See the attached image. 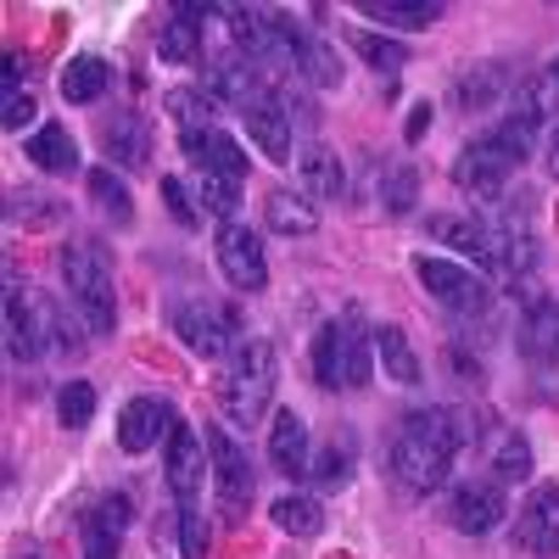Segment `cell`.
Wrapping results in <instances>:
<instances>
[{
	"label": "cell",
	"instance_id": "13",
	"mask_svg": "<svg viewBox=\"0 0 559 559\" xmlns=\"http://www.w3.org/2000/svg\"><path fill=\"white\" fill-rule=\"evenodd\" d=\"M515 543L526 554H537V559L559 554V481L532 487V498L521 503V515H515Z\"/></svg>",
	"mask_w": 559,
	"mask_h": 559
},
{
	"label": "cell",
	"instance_id": "17",
	"mask_svg": "<svg viewBox=\"0 0 559 559\" xmlns=\"http://www.w3.org/2000/svg\"><path fill=\"white\" fill-rule=\"evenodd\" d=\"M241 123H247V134H252V146L269 157V163H297V146H292V118H286V107H280L274 96H258L247 112H241Z\"/></svg>",
	"mask_w": 559,
	"mask_h": 559
},
{
	"label": "cell",
	"instance_id": "29",
	"mask_svg": "<svg viewBox=\"0 0 559 559\" xmlns=\"http://www.w3.org/2000/svg\"><path fill=\"white\" fill-rule=\"evenodd\" d=\"M376 353H381V369H386V381H397V386H419V353H414V342L403 336V324H376Z\"/></svg>",
	"mask_w": 559,
	"mask_h": 559
},
{
	"label": "cell",
	"instance_id": "22",
	"mask_svg": "<svg viewBox=\"0 0 559 559\" xmlns=\"http://www.w3.org/2000/svg\"><path fill=\"white\" fill-rule=\"evenodd\" d=\"M129 515H134L129 492H112V498H102L96 509H90L84 515V559H118V537H123Z\"/></svg>",
	"mask_w": 559,
	"mask_h": 559
},
{
	"label": "cell",
	"instance_id": "40",
	"mask_svg": "<svg viewBox=\"0 0 559 559\" xmlns=\"http://www.w3.org/2000/svg\"><path fill=\"white\" fill-rule=\"evenodd\" d=\"M57 419L68 431H84L90 419H96V386H90V381H68L57 392Z\"/></svg>",
	"mask_w": 559,
	"mask_h": 559
},
{
	"label": "cell",
	"instance_id": "30",
	"mask_svg": "<svg viewBox=\"0 0 559 559\" xmlns=\"http://www.w3.org/2000/svg\"><path fill=\"white\" fill-rule=\"evenodd\" d=\"M28 157H34L39 174H73L79 168V146H73L68 123H39L28 134Z\"/></svg>",
	"mask_w": 559,
	"mask_h": 559
},
{
	"label": "cell",
	"instance_id": "2",
	"mask_svg": "<svg viewBox=\"0 0 559 559\" xmlns=\"http://www.w3.org/2000/svg\"><path fill=\"white\" fill-rule=\"evenodd\" d=\"M376 376V331L364 324L358 308H347L342 319H324L313 336V381L331 392H358Z\"/></svg>",
	"mask_w": 559,
	"mask_h": 559
},
{
	"label": "cell",
	"instance_id": "26",
	"mask_svg": "<svg viewBox=\"0 0 559 559\" xmlns=\"http://www.w3.org/2000/svg\"><path fill=\"white\" fill-rule=\"evenodd\" d=\"M202 17H213V7H179L168 23H163V34H157V57L163 62H197L202 57Z\"/></svg>",
	"mask_w": 559,
	"mask_h": 559
},
{
	"label": "cell",
	"instance_id": "43",
	"mask_svg": "<svg viewBox=\"0 0 559 559\" xmlns=\"http://www.w3.org/2000/svg\"><path fill=\"white\" fill-rule=\"evenodd\" d=\"M0 107H7V112H0V123H7L12 134H17V129H28V123H34V112H39L28 90H17V79H7V102H0Z\"/></svg>",
	"mask_w": 559,
	"mask_h": 559
},
{
	"label": "cell",
	"instance_id": "20",
	"mask_svg": "<svg viewBox=\"0 0 559 559\" xmlns=\"http://www.w3.org/2000/svg\"><path fill=\"white\" fill-rule=\"evenodd\" d=\"M179 146H185V157H191V168H218V174H229V179H247V152L229 140L218 123H207V129H185L179 134Z\"/></svg>",
	"mask_w": 559,
	"mask_h": 559
},
{
	"label": "cell",
	"instance_id": "1",
	"mask_svg": "<svg viewBox=\"0 0 559 559\" xmlns=\"http://www.w3.org/2000/svg\"><path fill=\"white\" fill-rule=\"evenodd\" d=\"M476 437H481V426H476L471 408H419V414H408L397 426V437H392V459H386L397 492L431 498L448 481L453 453L471 448Z\"/></svg>",
	"mask_w": 559,
	"mask_h": 559
},
{
	"label": "cell",
	"instance_id": "32",
	"mask_svg": "<svg viewBox=\"0 0 559 559\" xmlns=\"http://www.w3.org/2000/svg\"><path fill=\"white\" fill-rule=\"evenodd\" d=\"M358 12L376 17V23H392V28H408V34L442 23V7H437V0H364Z\"/></svg>",
	"mask_w": 559,
	"mask_h": 559
},
{
	"label": "cell",
	"instance_id": "10",
	"mask_svg": "<svg viewBox=\"0 0 559 559\" xmlns=\"http://www.w3.org/2000/svg\"><path fill=\"white\" fill-rule=\"evenodd\" d=\"M163 476L179 509H202V481L213 476V459H207V437L185 426V419H174V431L163 437Z\"/></svg>",
	"mask_w": 559,
	"mask_h": 559
},
{
	"label": "cell",
	"instance_id": "24",
	"mask_svg": "<svg viewBox=\"0 0 559 559\" xmlns=\"http://www.w3.org/2000/svg\"><path fill=\"white\" fill-rule=\"evenodd\" d=\"M509 90H515L509 68H503V62H481V68H464V73L453 79V102H459L464 112H492Z\"/></svg>",
	"mask_w": 559,
	"mask_h": 559
},
{
	"label": "cell",
	"instance_id": "9",
	"mask_svg": "<svg viewBox=\"0 0 559 559\" xmlns=\"http://www.w3.org/2000/svg\"><path fill=\"white\" fill-rule=\"evenodd\" d=\"M57 336V302L51 297H28L17 286V269H7V353L17 364H34Z\"/></svg>",
	"mask_w": 559,
	"mask_h": 559
},
{
	"label": "cell",
	"instance_id": "42",
	"mask_svg": "<svg viewBox=\"0 0 559 559\" xmlns=\"http://www.w3.org/2000/svg\"><path fill=\"white\" fill-rule=\"evenodd\" d=\"M179 559H207V521H202V509H179Z\"/></svg>",
	"mask_w": 559,
	"mask_h": 559
},
{
	"label": "cell",
	"instance_id": "47",
	"mask_svg": "<svg viewBox=\"0 0 559 559\" xmlns=\"http://www.w3.org/2000/svg\"><path fill=\"white\" fill-rule=\"evenodd\" d=\"M543 73H548V79H554V90H559V57H554V62H548Z\"/></svg>",
	"mask_w": 559,
	"mask_h": 559
},
{
	"label": "cell",
	"instance_id": "34",
	"mask_svg": "<svg viewBox=\"0 0 559 559\" xmlns=\"http://www.w3.org/2000/svg\"><path fill=\"white\" fill-rule=\"evenodd\" d=\"M274 526L286 532V537H319L324 532V509H319V498H308V492H286V498H274Z\"/></svg>",
	"mask_w": 559,
	"mask_h": 559
},
{
	"label": "cell",
	"instance_id": "12",
	"mask_svg": "<svg viewBox=\"0 0 559 559\" xmlns=\"http://www.w3.org/2000/svg\"><path fill=\"white\" fill-rule=\"evenodd\" d=\"M503 515H509V498H503L498 481H459V487L448 492V526L464 532V537L498 532Z\"/></svg>",
	"mask_w": 559,
	"mask_h": 559
},
{
	"label": "cell",
	"instance_id": "3",
	"mask_svg": "<svg viewBox=\"0 0 559 559\" xmlns=\"http://www.w3.org/2000/svg\"><path fill=\"white\" fill-rule=\"evenodd\" d=\"M280 386V358L269 336H241L236 353L224 358V381H218V403L229 414V426H258L274 403Z\"/></svg>",
	"mask_w": 559,
	"mask_h": 559
},
{
	"label": "cell",
	"instance_id": "36",
	"mask_svg": "<svg viewBox=\"0 0 559 559\" xmlns=\"http://www.w3.org/2000/svg\"><path fill=\"white\" fill-rule=\"evenodd\" d=\"M191 197L207 207V213H218L224 224L236 218V197H241V185L229 179V174H218V168H191Z\"/></svg>",
	"mask_w": 559,
	"mask_h": 559
},
{
	"label": "cell",
	"instance_id": "4",
	"mask_svg": "<svg viewBox=\"0 0 559 559\" xmlns=\"http://www.w3.org/2000/svg\"><path fill=\"white\" fill-rule=\"evenodd\" d=\"M526 157H532V134H521L515 123H498V129L476 134L471 146L453 157V185H459V191H471L481 207L503 202V185L521 174Z\"/></svg>",
	"mask_w": 559,
	"mask_h": 559
},
{
	"label": "cell",
	"instance_id": "35",
	"mask_svg": "<svg viewBox=\"0 0 559 559\" xmlns=\"http://www.w3.org/2000/svg\"><path fill=\"white\" fill-rule=\"evenodd\" d=\"M297 73H302V84H313V90H336L347 68H342V57H336L331 39L308 34V39H302V57H297Z\"/></svg>",
	"mask_w": 559,
	"mask_h": 559
},
{
	"label": "cell",
	"instance_id": "25",
	"mask_svg": "<svg viewBox=\"0 0 559 559\" xmlns=\"http://www.w3.org/2000/svg\"><path fill=\"white\" fill-rule=\"evenodd\" d=\"M297 179H302V197H319V202H336V197L347 191L342 157H336L331 146H319V140L297 152Z\"/></svg>",
	"mask_w": 559,
	"mask_h": 559
},
{
	"label": "cell",
	"instance_id": "21",
	"mask_svg": "<svg viewBox=\"0 0 559 559\" xmlns=\"http://www.w3.org/2000/svg\"><path fill=\"white\" fill-rule=\"evenodd\" d=\"M202 90H207L213 107H236V112H247L258 96H269L263 73H258L252 62H213L207 79H202Z\"/></svg>",
	"mask_w": 559,
	"mask_h": 559
},
{
	"label": "cell",
	"instance_id": "37",
	"mask_svg": "<svg viewBox=\"0 0 559 559\" xmlns=\"http://www.w3.org/2000/svg\"><path fill=\"white\" fill-rule=\"evenodd\" d=\"M90 197L102 202V213H107L112 224H129V218H134V197H129L123 174H112V168H90Z\"/></svg>",
	"mask_w": 559,
	"mask_h": 559
},
{
	"label": "cell",
	"instance_id": "28",
	"mask_svg": "<svg viewBox=\"0 0 559 559\" xmlns=\"http://www.w3.org/2000/svg\"><path fill=\"white\" fill-rule=\"evenodd\" d=\"M353 471H358V442H353V431H336L331 442L313 453V464H308V476H313L324 492H342V487L353 481Z\"/></svg>",
	"mask_w": 559,
	"mask_h": 559
},
{
	"label": "cell",
	"instance_id": "27",
	"mask_svg": "<svg viewBox=\"0 0 559 559\" xmlns=\"http://www.w3.org/2000/svg\"><path fill=\"white\" fill-rule=\"evenodd\" d=\"M263 224L274 236H313L319 229V207L302 191H269L263 197Z\"/></svg>",
	"mask_w": 559,
	"mask_h": 559
},
{
	"label": "cell",
	"instance_id": "6",
	"mask_svg": "<svg viewBox=\"0 0 559 559\" xmlns=\"http://www.w3.org/2000/svg\"><path fill=\"white\" fill-rule=\"evenodd\" d=\"M202 437H207V459H213L218 515H224V526H241V521H247V503H252V487H258V471H252L247 448L236 442V431H224V426H207Z\"/></svg>",
	"mask_w": 559,
	"mask_h": 559
},
{
	"label": "cell",
	"instance_id": "11",
	"mask_svg": "<svg viewBox=\"0 0 559 559\" xmlns=\"http://www.w3.org/2000/svg\"><path fill=\"white\" fill-rule=\"evenodd\" d=\"M218 269H224V280L236 292L258 297L269 286V258H263V236H258V229H247L241 218L218 224Z\"/></svg>",
	"mask_w": 559,
	"mask_h": 559
},
{
	"label": "cell",
	"instance_id": "7",
	"mask_svg": "<svg viewBox=\"0 0 559 559\" xmlns=\"http://www.w3.org/2000/svg\"><path fill=\"white\" fill-rule=\"evenodd\" d=\"M174 336L185 342V353H197V358H207V364H218V358H229L236 353V342H241V319H236V308H224V302H174Z\"/></svg>",
	"mask_w": 559,
	"mask_h": 559
},
{
	"label": "cell",
	"instance_id": "45",
	"mask_svg": "<svg viewBox=\"0 0 559 559\" xmlns=\"http://www.w3.org/2000/svg\"><path fill=\"white\" fill-rule=\"evenodd\" d=\"M426 129H431V107L419 102V107H414V118H408V129H403V134H408V146H414V140L426 134Z\"/></svg>",
	"mask_w": 559,
	"mask_h": 559
},
{
	"label": "cell",
	"instance_id": "46",
	"mask_svg": "<svg viewBox=\"0 0 559 559\" xmlns=\"http://www.w3.org/2000/svg\"><path fill=\"white\" fill-rule=\"evenodd\" d=\"M548 174H554V179H559V123H554V129H548Z\"/></svg>",
	"mask_w": 559,
	"mask_h": 559
},
{
	"label": "cell",
	"instance_id": "16",
	"mask_svg": "<svg viewBox=\"0 0 559 559\" xmlns=\"http://www.w3.org/2000/svg\"><path fill=\"white\" fill-rule=\"evenodd\" d=\"M174 431V408L163 397H129L118 414V448L123 453H152L157 437Z\"/></svg>",
	"mask_w": 559,
	"mask_h": 559
},
{
	"label": "cell",
	"instance_id": "44",
	"mask_svg": "<svg viewBox=\"0 0 559 559\" xmlns=\"http://www.w3.org/2000/svg\"><path fill=\"white\" fill-rule=\"evenodd\" d=\"M163 202H168L174 224H185V229H197V218H202V213H197V197L185 191V179H174V174L163 179Z\"/></svg>",
	"mask_w": 559,
	"mask_h": 559
},
{
	"label": "cell",
	"instance_id": "48",
	"mask_svg": "<svg viewBox=\"0 0 559 559\" xmlns=\"http://www.w3.org/2000/svg\"><path fill=\"white\" fill-rule=\"evenodd\" d=\"M17 559H45V554H34V548H28V554H17Z\"/></svg>",
	"mask_w": 559,
	"mask_h": 559
},
{
	"label": "cell",
	"instance_id": "31",
	"mask_svg": "<svg viewBox=\"0 0 559 559\" xmlns=\"http://www.w3.org/2000/svg\"><path fill=\"white\" fill-rule=\"evenodd\" d=\"M107 84H112V62H102V57H73V62L62 68V102H68V107H90V102L107 96Z\"/></svg>",
	"mask_w": 559,
	"mask_h": 559
},
{
	"label": "cell",
	"instance_id": "19",
	"mask_svg": "<svg viewBox=\"0 0 559 559\" xmlns=\"http://www.w3.org/2000/svg\"><path fill=\"white\" fill-rule=\"evenodd\" d=\"M515 347L526 364L548 369L559 364V302L554 297H532L526 302V319H521V331H515Z\"/></svg>",
	"mask_w": 559,
	"mask_h": 559
},
{
	"label": "cell",
	"instance_id": "41",
	"mask_svg": "<svg viewBox=\"0 0 559 559\" xmlns=\"http://www.w3.org/2000/svg\"><path fill=\"white\" fill-rule=\"evenodd\" d=\"M381 202H386V213H414V202H419V174L403 163V168H392L386 174V185H381Z\"/></svg>",
	"mask_w": 559,
	"mask_h": 559
},
{
	"label": "cell",
	"instance_id": "8",
	"mask_svg": "<svg viewBox=\"0 0 559 559\" xmlns=\"http://www.w3.org/2000/svg\"><path fill=\"white\" fill-rule=\"evenodd\" d=\"M414 274H419V286H426L448 313H459V319H481L492 308L487 280L471 263H459V258H426V252H419L414 258Z\"/></svg>",
	"mask_w": 559,
	"mask_h": 559
},
{
	"label": "cell",
	"instance_id": "39",
	"mask_svg": "<svg viewBox=\"0 0 559 559\" xmlns=\"http://www.w3.org/2000/svg\"><path fill=\"white\" fill-rule=\"evenodd\" d=\"M353 51L376 68V73H397V68H408V45H397V39H386V34H369V28H358L353 34Z\"/></svg>",
	"mask_w": 559,
	"mask_h": 559
},
{
	"label": "cell",
	"instance_id": "33",
	"mask_svg": "<svg viewBox=\"0 0 559 559\" xmlns=\"http://www.w3.org/2000/svg\"><path fill=\"white\" fill-rule=\"evenodd\" d=\"M487 471L498 476V487L503 481H526L532 476V442L521 431H498L492 448H487Z\"/></svg>",
	"mask_w": 559,
	"mask_h": 559
},
{
	"label": "cell",
	"instance_id": "5",
	"mask_svg": "<svg viewBox=\"0 0 559 559\" xmlns=\"http://www.w3.org/2000/svg\"><path fill=\"white\" fill-rule=\"evenodd\" d=\"M62 280H68V302L84 313L90 336H112L118 297H112V263L102 258L96 241H73L62 252Z\"/></svg>",
	"mask_w": 559,
	"mask_h": 559
},
{
	"label": "cell",
	"instance_id": "14",
	"mask_svg": "<svg viewBox=\"0 0 559 559\" xmlns=\"http://www.w3.org/2000/svg\"><path fill=\"white\" fill-rule=\"evenodd\" d=\"M269 464L286 481H297V476H308V464H313V442H308V419L297 414V408H280L274 419H269Z\"/></svg>",
	"mask_w": 559,
	"mask_h": 559
},
{
	"label": "cell",
	"instance_id": "18",
	"mask_svg": "<svg viewBox=\"0 0 559 559\" xmlns=\"http://www.w3.org/2000/svg\"><path fill=\"white\" fill-rule=\"evenodd\" d=\"M426 229L442 241V247H453L459 258H471L476 269H487V274H498V252H492V241H487V229H481V218L476 213H431L426 218Z\"/></svg>",
	"mask_w": 559,
	"mask_h": 559
},
{
	"label": "cell",
	"instance_id": "38",
	"mask_svg": "<svg viewBox=\"0 0 559 559\" xmlns=\"http://www.w3.org/2000/svg\"><path fill=\"white\" fill-rule=\"evenodd\" d=\"M163 107H168V118L179 123V134H185V129H207V123H213V102H207V90H191V84L168 90Z\"/></svg>",
	"mask_w": 559,
	"mask_h": 559
},
{
	"label": "cell",
	"instance_id": "23",
	"mask_svg": "<svg viewBox=\"0 0 559 559\" xmlns=\"http://www.w3.org/2000/svg\"><path fill=\"white\" fill-rule=\"evenodd\" d=\"M102 146L118 168H152V129L140 112H112L102 123Z\"/></svg>",
	"mask_w": 559,
	"mask_h": 559
},
{
	"label": "cell",
	"instance_id": "15",
	"mask_svg": "<svg viewBox=\"0 0 559 559\" xmlns=\"http://www.w3.org/2000/svg\"><path fill=\"white\" fill-rule=\"evenodd\" d=\"M554 112H559V90H554V79L537 68V73H526L515 90H509V112H503V123H515L521 134H543L548 123H554Z\"/></svg>",
	"mask_w": 559,
	"mask_h": 559
}]
</instances>
